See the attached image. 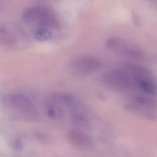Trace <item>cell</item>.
Masks as SVG:
<instances>
[{
	"mask_svg": "<svg viewBox=\"0 0 157 157\" xmlns=\"http://www.w3.org/2000/svg\"><path fill=\"white\" fill-rule=\"evenodd\" d=\"M103 82L107 87L120 92H129L136 89L131 77L123 67L105 73Z\"/></svg>",
	"mask_w": 157,
	"mask_h": 157,
	"instance_id": "5",
	"label": "cell"
},
{
	"mask_svg": "<svg viewBox=\"0 0 157 157\" xmlns=\"http://www.w3.org/2000/svg\"><path fill=\"white\" fill-rule=\"evenodd\" d=\"M108 48L122 56L134 59H140L144 53L140 48L131 42L120 37H111L106 42Z\"/></svg>",
	"mask_w": 157,
	"mask_h": 157,
	"instance_id": "7",
	"label": "cell"
},
{
	"mask_svg": "<svg viewBox=\"0 0 157 157\" xmlns=\"http://www.w3.org/2000/svg\"><path fill=\"white\" fill-rule=\"evenodd\" d=\"M24 23L33 27L34 31L46 29L53 32L58 26V20L54 11L48 7L37 5L26 9L22 14Z\"/></svg>",
	"mask_w": 157,
	"mask_h": 157,
	"instance_id": "1",
	"label": "cell"
},
{
	"mask_svg": "<svg viewBox=\"0 0 157 157\" xmlns=\"http://www.w3.org/2000/svg\"><path fill=\"white\" fill-rule=\"evenodd\" d=\"M125 107L130 112L148 120L157 118V103L155 98L142 93H134L129 96Z\"/></svg>",
	"mask_w": 157,
	"mask_h": 157,
	"instance_id": "4",
	"label": "cell"
},
{
	"mask_svg": "<svg viewBox=\"0 0 157 157\" xmlns=\"http://www.w3.org/2000/svg\"><path fill=\"white\" fill-rule=\"evenodd\" d=\"M67 137L70 143L79 150H90L94 145L91 137L80 131L71 130L68 132Z\"/></svg>",
	"mask_w": 157,
	"mask_h": 157,
	"instance_id": "8",
	"label": "cell"
},
{
	"mask_svg": "<svg viewBox=\"0 0 157 157\" xmlns=\"http://www.w3.org/2000/svg\"><path fill=\"white\" fill-rule=\"evenodd\" d=\"M123 67L131 77L136 89L138 88L140 93L157 97V80L148 69L134 63H127Z\"/></svg>",
	"mask_w": 157,
	"mask_h": 157,
	"instance_id": "3",
	"label": "cell"
},
{
	"mask_svg": "<svg viewBox=\"0 0 157 157\" xmlns=\"http://www.w3.org/2000/svg\"><path fill=\"white\" fill-rule=\"evenodd\" d=\"M101 62L94 56L80 55L72 58L68 64L69 71L76 75H87L98 71Z\"/></svg>",
	"mask_w": 157,
	"mask_h": 157,
	"instance_id": "6",
	"label": "cell"
},
{
	"mask_svg": "<svg viewBox=\"0 0 157 157\" xmlns=\"http://www.w3.org/2000/svg\"><path fill=\"white\" fill-rule=\"evenodd\" d=\"M2 104L5 110L15 117L31 120L37 117V111L33 102L22 94H6L2 99Z\"/></svg>",
	"mask_w": 157,
	"mask_h": 157,
	"instance_id": "2",
	"label": "cell"
}]
</instances>
